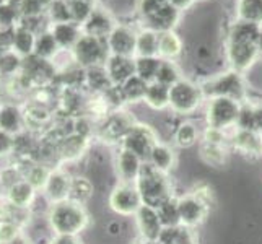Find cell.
Here are the masks:
<instances>
[{
	"instance_id": "8992f818",
	"label": "cell",
	"mask_w": 262,
	"mask_h": 244,
	"mask_svg": "<svg viewBox=\"0 0 262 244\" xmlns=\"http://www.w3.org/2000/svg\"><path fill=\"white\" fill-rule=\"evenodd\" d=\"M158 142L160 140L157 137V134L153 132L151 127L143 124H134L132 129L125 134V137L122 139L121 147L135 153L143 163H147L153 147H155Z\"/></svg>"
},
{
	"instance_id": "5bb4252c",
	"label": "cell",
	"mask_w": 262,
	"mask_h": 244,
	"mask_svg": "<svg viewBox=\"0 0 262 244\" xmlns=\"http://www.w3.org/2000/svg\"><path fill=\"white\" fill-rule=\"evenodd\" d=\"M201 157L202 160L213 168H222L228 158L227 145H215V143L202 142L201 145Z\"/></svg>"
},
{
	"instance_id": "9c48e42d",
	"label": "cell",
	"mask_w": 262,
	"mask_h": 244,
	"mask_svg": "<svg viewBox=\"0 0 262 244\" xmlns=\"http://www.w3.org/2000/svg\"><path fill=\"white\" fill-rule=\"evenodd\" d=\"M230 143L234 150L248 157H262V134L257 130L234 129L230 137Z\"/></svg>"
},
{
	"instance_id": "ac0fdd59",
	"label": "cell",
	"mask_w": 262,
	"mask_h": 244,
	"mask_svg": "<svg viewBox=\"0 0 262 244\" xmlns=\"http://www.w3.org/2000/svg\"><path fill=\"white\" fill-rule=\"evenodd\" d=\"M199 140V130L192 122H183L174 132V143L179 148H191Z\"/></svg>"
},
{
	"instance_id": "6da1fadb",
	"label": "cell",
	"mask_w": 262,
	"mask_h": 244,
	"mask_svg": "<svg viewBox=\"0 0 262 244\" xmlns=\"http://www.w3.org/2000/svg\"><path fill=\"white\" fill-rule=\"evenodd\" d=\"M135 184L139 187L143 205L153 207V209H158L161 204L174 197L173 183H171L169 174L155 169L150 163H143L140 176Z\"/></svg>"
},
{
	"instance_id": "2e32d148",
	"label": "cell",
	"mask_w": 262,
	"mask_h": 244,
	"mask_svg": "<svg viewBox=\"0 0 262 244\" xmlns=\"http://www.w3.org/2000/svg\"><path fill=\"white\" fill-rule=\"evenodd\" d=\"M161 65V60L155 57H140L135 60V75L140 77L143 81L151 83L157 80L158 69Z\"/></svg>"
},
{
	"instance_id": "52a82bcc",
	"label": "cell",
	"mask_w": 262,
	"mask_h": 244,
	"mask_svg": "<svg viewBox=\"0 0 262 244\" xmlns=\"http://www.w3.org/2000/svg\"><path fill=\"white\" fill-rule=\"evenodd\" d=\"M111 209L122 216H134L143 205L142 195L135 183H119L110 195Z\"/></svg>"
},
{
	"instance_id": "9a60e30c",
	"label": "cell",
	"mask_w": 262,
	"mask_h": 244,
	"mask_svg": "<svg viewBox=\"0 0 262 244\" xmlns=\"http://www.w3.org/2000/svg\"><path fill=\"white\" fill-rule=\"evenodd\" d=\"M147 88H148L147 81H143L140 77L134 75L132 78H129L122 85L124 99H125V101H129V103L143 101V99H145V95H147Z\"/></svg>"
},
{
	"instance_id": "7a4b0ae2",
	"label": "cell",
	"mask_w": 262,
	"mask_h": 244,
	"mask_svg": "<svg viewBox=\"0 0 262 244\" xmlns=\"http://www.w3.org/2000/svg\"><path fill=\"white\" fill-rule=\"evenodd\" d=\"M88 223V215L82 204L74 201H62L52 210V228L60 236H75Z\"/></svg>"
},
{
	"instance_id": "44dd1931",
	"label": "cell",
	"mask_w": 262,
	"mask_h": 244,
	"mask_svg": "<svg viewBox=\"0 0 262 244\" xmlns=\"http://www.w3.org/2000/svg\"><path fill=\"white\" fill-rule=\"evenodd\" d=\"M52 244H78V241L75 239V236H60L56 242Z\"/></svg>"
},
{
	"instance_id": "30bf717a",
	"label": "cell",
	"mask_w": 262,
	"mask_h": 244,
	"mask_svg": "<svg viewBox=\"0 0 262 244\" xmlns=\"http://www.w3.org/2000/svg\"><path fill=\"white\" fill-rule=\"evenodd\" d=\"M142 166L143 161L135 153L122 147L119 148L116 157V171H117V178H119V183H137Z\"/></svg>"
},
{
	"instance_id": "e0dca14e",
	"label": "cell",
	"mask_w": 262,
	"mask_h": 244,
	"mask_svg": "<svg viewBox=\"0 0 262 244\" xmlns=\"http://www.w3.org/2000/svg\"><path fill=\"white\" fill-rule=\"evenodd\" d=\"M158 216L161 223H163L165 228L169 227H178L181 225V218H179V209H178V197H171L169 201H166L165 204H161L158 209Z\"/></svg>"
},
{
	"instance_id": "d6986e66",
	"label": "cell",
	"mask_w": 262,
	"mask_h": 244,
	"mask_svg": "<svg viewBox=\"0 0 262 244\" xmlns=\"http://www.w3.org/2000/svg\"><path fill=\"white\" fill-rule=\"evenodd\" d=\"M181 51V44L179 41L174 38V34L171 33H165L163 36L158 38V52L165 57H174L178 56Z\"/></svg>"
},
{
	"instance_id": "ba28073f",
	"label": "cell",
	"mask_w": 262,
	"mask_h": 244,
	"mask_svg": "<svg viewBox=\"0 0 262 244\" xmlns=\"http://www.w3.org/2000/svg\"><path fill=\"white\" fill-rule=\"evenodd\" d=\"M135 225H137V230L140 233L142 241H148V242H157L163 233V223H161L157 209L148 205H142L139 212L134 215Z\"/></svg>"
},
{
	"instance_id": "5b68a950",
	"label": "cell",
	"mask_w": 262,
	"mask_h": 244,
	"mask_svg": "<svg viewBox=\"0 0 262 244\" xmlns=\"http://www.w3.org/2000/svg\"><path fill=\"white\" fill-rule=\"evenodd\" d=\"M178 209L181 225L194 230L199 225H202L207 216H209L210 202L202 195H199L195 191H192L178 197Z\"/></svg>"
},
{
	"instance_id": "3957f363",
	"label": "cell",
	"mask_w": 262,
	"mask_h": 244,
	"mask_svg": "<svg viewBox=\"0 0 262 244\" xmlns=\"http://www.w3.org/2000/svg\"><path fill=\"white\" fill-rule=\"evenodd\" d=\"M243 106L239 101L227 96H216L209 99L207 106V127L216 130H230L238 127Z\"/></svg>"
},
{
	"instance_id": "8fae6325",
	"label": "cell",
	"mask_w": 262,
	"mask_h": 244,
	"mask_svg": "<svg viewBox=\"0 0 262 244\" xmlns=\"http://www.w3.org/2000/svg\"><path fill=\"white\" fill-rule=\"evenodd\" d=\"M176 160H178L176 151L169 145H166V143L158 142L157 145L153 147L147 163H150L153 168L161 171V173L169 174V171H173L176 166Z\"/></svg>"
},
{
	"instance_id": "277c9868",
	"label": "cell",
	"mask_w": 262,
	"mask_h": 244,
	"mask_svg": "<svg viewBox=\"0 0 262 244\" xmlns=\"http://www.w3.org/2000/svg\"><path fill=\"white\" fill-rule=\"evenodd\" d=\"M202 88L187 80H179L169 88V107L178 114H191L202 103Z\"/></svg>"
},
{
	"instance_id": "7c38bea8",
	"label": "cell",
	"mask_w": 262,
	"mask_h": 244,
	"mask_svg": "<svg viewBox=\"0 0 262 244\" xmlns=\"http://www.w3.org/2000/svg\"><path fill=\"white\" fill-rule=\"evenodd\" d=\"M158 244H197V238L192 228H187L184 225H178V227L163 228Z\"/></svg>"
},
{
	"instance_id": "4fadbf2b",
	"label": "cell",
	"mask_w": 262,
	"mask_h": 244,
	"mask_svg": "<svg viewBox=\"0 0 262 244\" xmlns=\"http://www.w3.org/2000/svg\"><path fill=\"white\" fill-rule=\"evenodd\" d=\"M143 101L153 109H165L169 106V86L161 85L158 81H151V83H148Z\"/></svg>"
},
{
	"instance_id": "ffe728a7",
	"label": "cell",
	"mask_w": 262,
	"mask_h": 244,
	"mask_svg": "<svg viewBox=\"0 0 262 244\" xmlns=\"http://www.w3.org/2000/svg\"><path fill=\"white\" fill-rule=\"evenodd\" d=\"M179 74H178V70L176 67L171 64V62H163L161 60V65L158 69V74H157V80L158 83L161 85H166V86H173L176 81H179Z\"/></svg>"
}]
</instances>
